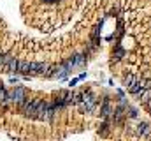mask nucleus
I'll return each instance as SVG.
<instances>
[{
    "label": "nucleus",
    "instance_id": "20e7f679",
    "mask_svg": "<svg viewBox=\"0 0 151 141\" xmlns=\"http://www.w3.org/2000/svg\"><path fill=\"white\" fill-rule=\"evenodd\" d=\"M127 108L128 106H121V104H119L118 108H114L113 116H111V122L116 124V125H121L125 122V116H127Z\"/></svg>",
    "mask_w": 151,
    "mask_h": 141
},
{
    "label": "nucleus",
    "instance_id": "423d86ee",
    "mask_svg": "<svg viewBox=\"0 0 151 141\" xmlns=\"http://www.w3.org/2000/svg\"><path fill=\"white\" fill-rule=\"evenodd\" d=\"M49 70V65L46 62H32V74L35 76H46Z\"/></svg>",
    "mask_w": 151,
    "mask_h": 141
},
{
    "label": "nucleus",
    "instance_id": "ddd939ff",
    "mask_svg": "<svg viewBox=\"0 0 151 141\" xmlns=\"http://www.w3.org/2000/svg\"><path fill=\"white\" fill-rule=\"evenodd\" d=\"M83 100V92H72V104L74 106H79Z\"/></svg>",
    "mask_w": 151,
    "mask_h": 141
},
{
    "label": "nucleus",
    "instance_id": "39448f33",
    "mask_svg": "<svg viewBox=\"0 0 151 141\" xmlns=\"http://www.w3.org/2000/svg\"><path fill=\"white\" fill-rule=\"evenodd\" d=\"M113 111H114L113 102H111L109 97H106L104 102H102V106H100V116H102L104 120H111V116H113Z\"/></svg>",
    "mask_w": 151,
    "mask_h": 141
},
{
    "label": "nucleus",
    "instance_id": "f8f14e48",
    "mask_svg": "<svg viewBox=\"0 0 151 141\" xmlns=\"http://www.w3.org/2000/svg\"><path fill=\"white\" fill-rule=\"evenodd\" d=\"M137 79H139V78H137L135 74H127V76L123 78V85H125L127 88H130V86H132V85L137 81Z\"/></svg>",
    "mask_w": 151,
    "mask_h": 141
},
{
    "label": "nucleus",
    "instance_id": "0eeeda50",
    "mask_svg": "<svg viewBox=\"0 0 151 141\" xmlns=\"http://www.w3.org/2000/svg\"><path fill=\"white\" fill-rule=\"evenodd\" d=\"M18 65H19V60H18L16 57H11V55H9L4 70H5V72H9V74H16V72H18Z\"/></svg>",
    "mask_w": 151,
    "mask_h": 141
},
{
    "label": "nucleus",
    "instance_id": "f03ea898",
    "mask_svg": "<svg viewBox=\"0 0 151 141\" xmlns=\"http://www.w3.org/2000/svg\"><path fill=\"white\" fill-rule=\"evenodd\" d=\"M28 97H26V88L25 86H16V88H13L11 92H9V95H7V102L9 104H21V102H25Z\"/></svg>",
    "mask_w": 151,
    "mask_h": 141
},
{
    "label": "nucleus",
    "instance_id": "7ed1b4c3",
    "mask_svg": "<svg viewBox=\"0 0 151 141\" xmlns=\"http://www.w3.org/2000/svg\"><path fill=\"white\" fill-rule=\"evenodd\" d=\"M37 100L39 99H26L25 102H21L19 108V113H23L26 118H35V108H37Z\"/></svg>",
    "mask_w": 151,
    "mask_h": 141
},
{
    "label": "nucleus",
    "instance_id": "4468645a",
    "mask_svg": "<svg viewBox=\"0 0 151 141\" xmlns=\"http://www.w3.org/2000/svg\"><path fill=\"white\" fill-rule=\"evenodd\" d=\"M127 116H130V118H137V116H139L137 109L132 108V106H128V108H127Z\"/></svg>",
    "mask_w": 151,
    "mask_h": 141
},
{
    "label": "nucleus",
    "instance_id": "9b49d317",
    "mask_svg": "<svg viewBox=\"0 0 151 141\" xmlns=\"http://www.w3.org/2000/svg\"><path fill=\"white\" fill-rule=\"evenodd\" d=\"M123 55H125V49L121 46H116V49L113 51V62H119L123 58Z\"/></svg>",
    "mask_w": 151,
    "mask_h": 141
},
{
    "label": "nucleus",
    "instance_id": "9d476101",
    "mask_svg": "<svg viewBox=\"0 0 151 141\" xmlns=\"http://www.w3.org/2000/svg\"><path fill=\"white\" fill-rule=\"evenodd\" d=\"M109 130H111V120H104V122L100 124L98 134L102 136V138H106V136H109Z\"/></svg>",
    "mask_w": 151,
    "mask_h": 141
},
{
    "label": "nucleus",
    "instance_id": "1a4fd4ad",
    "mask_svg": "<svg viewBox=\"0 0 151 141\" xmlns=\"http://www.w3.org/2000/svg\"><path fill=\"white\" fill-rule=\"evenodd\" d=\"M137 134L139 136H149L151 134V125H149V122H140L137 125Z\"/></svg>",
    "mask_w": 151,
    "mask_h": 141
},
{
    "label": "nucleus",
    "instance_id": "a211bd4d",
    "mask_svg": "<svg viewBox=\"0 0 151 141\" xmlns=\"http://www.w3.org/2000/svg\"><path fill=\"white\" fill-rule=\"evenodd\" d=\"M146 109H148V111L151 113V99H149V100H148V102H146Z\"/></svg>",
    "mask_w": 151,
    "mask_h": 141
},
{
    "label": "nucleus",
    "instance_id": "2eb2a0df",
    "mask_svg": "<svg viewBox=\"0 0 151 141\" xmlns=\"http://www.w3.org/2000/svg\"><path fill=\"white\" fill-rule=\"evenodd\" d=\"M7 58H9V55H4V53H0V70H2V69L5 67V62H7Z\"/></svg>",
    "mask_w": 151,
    "mask_h": 141
},
{
    "label": "nucleus",
    "instance_id": "f3484780",
    "mask_svg": "<svg viewBox=\"0 0 151 141\" xmlns=\"http://www.w3.org/2000/svg\"><path fill=\"white\" fill-rule=\"evenodd\" d=\"M77 81H79V78H74L72 81H70V88H72V86H76V85H77Z\"/></svg>",
    "mask_w": 151,
    "mask_h": 141
},
{
    "label": "nucleus",
    "instance_id": "f257e3e1",
    "mask_svg": "<svg viewBox=\"0 0 151 141\" xmlns=\"http://www.w3.org/2000/svg\"><path fill=\"white\" fill-rule=\"evenodd\" d=\"M97 97L92 94V90H83V100L81 104H79V109H81L83 113H92L95 106H97Z\"/></svg>",
    "mask_w": 151,
    "mask_h": 141
},
{
    "label": "nucleus",
    "instance_id": "aec40b11",
    "mask_svg": "<svg viewBox=\"0 0 151 141\" xmlns=\"http://www.w3.org/2000/svg\"><path fill=\"white\" fill-rule=\"evenodd\" d=\"M56 2H62V0H56Z\"/></svg>",
    "mask_w": 151,
    "mask_h": 141
},
{
    "label": "nucleus",
    "instance_id": "6ab92c4d",
    "mask_svg": "<svg viewBox=\"0 0 151 141\" xmlns=\"http://www.w3.org/2000/svg\"><path fill=\"white\" fill-rule=\"evenodd\" d=\"M41 2H44V4H55L56 0H41Z\"/></svg>",
    "mask_w": 151,
    "mask_h": 141
},
{
    "label": "nucleus",
    "instance_id": "6e6552de",
    "mask_svg": "<svg viewBox=\"0 0 151 141\" xmlns=\"http://www.w3.org/2000/svg\"><path fill=\"white\" fill-rule=\"evenodd\" d=\"M18 74H23V76H32V62H28V60H19V65H18Z\"/></svg>",
    "mask_w": 151,
    "mask_h": 141
},
{
    "label": "nucleus",
    "instance_id": "dca6fc26",
    "mask_svg": "<svg viewBox=\"0 0 151 141\" xmlns=\"http://www.w3.org/2000/svg\"><path fill=\"white\" fill-rule=\"evenodd\" d=\"M142 86L144 90H151V79H142Z\"/></svg>",
    "mask_w": 151,
    "mask_h": 141
}]
</instances>
